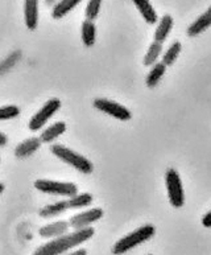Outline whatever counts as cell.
<instances>
[{
    "instance_id": "d4e9b609",
    "label": "cell",
    "mask_w": 211,
    "mask_h": 255,
    "mask_svg": "<svg viewBox=\"0 0 211 255\" xmlns=\"http://www.w3.org/2000/svg\"><path fill=\"white\" fill-rule=\"evenodd\" d=\"M202 225L205 228H211V210L202 218Z\"/></svg>"
},
{
    "instance_id": "2e32d148",
    "label": "cell",
    "mask_w": 211,
    "mask_h": 255,
    "mask_svg": "<svg viewBox=\"0 0 211 255\" xmlns=\"http://www.w3.org/2000/svg\"><path fill=\"white\" fill-rule=\"evenodd\" d=\"M65 131H66V125H65L64 122H56L54 125L49 126L44 132H42L40 139H41L44 143H50V141L57 139L60 135H62Z\"/></svg>"
},
{
    "instance_id": "484cf974",
    "label": "cell",
    "mask_w": 211,
    "mask_h": 255,
    "mask_svg": "<svg viewBox=\"0 0 211 255\" xmlns=\"http://www.w3.org/2000/svg\"><path fill=\"white\" fill-rule=\"evenodd\" d=\"M66 255H87L86 250H83V249H79V250H76V252L70 253V254H66Z\"/></svg>"
},
{
    "instance_id": "30bf717a",
    "label": "cell",
    "mask_w": 211,
    "mask_h": 255,
    "mask_svg": "<svg viewBox=\"0 0 211 255\" xmlns=\"http://www.w3.org/2000/svg\"><path fill=\"white\" fill-rule=\"evenodd\" d=\"M24 17L28 29L33 31L38 23V0H25L24 5Z\"/></svg>"
},
{
    "instance_id": "277c9868",
    "label": "cell",
    "mask_w": 211,
    "mask_h": 255,
    "mask_svg": "<svg viewBox=\"0 0 211 255\" xmlns=\"http://www.w3.org/2000/svg\"><path fill=\"white\" fill-rule=\"evenodd\" d=\"M165 181L170 204L174 208H182L185 204V194L184 188H182L181 177L177 173V171L173 169V168L168 169L165 175Z\"/></svg>"
},
{
    "instance_id": "7c38bea8",
    "label": "cell",
    "mask_w": 211,
    "mask_h": 255,
    "mask_svg": "<svg viewBox=\"0 0 211 255\" xmlns=\"http://www.w3.org/2000/svg\"><path fill=\"white\" fill-rule=\"evenodd\" d=\"M211 25V5L209 7V9L205 13L198 17V19L192 23V25H189L188 28V34L189 36H198L202 32H205Z\"/></svg>"
},
{
    "instance_id": "7a4b0ae2",
    "label": "cell",
    "mask_w": 211,
    "mask_h": 255,
    "mask_svg": "<svg viewBox=\"0 0 211 255\" xmlns=\"http://www.w3.org/2000/svg\"><path fill=\"white\" fill-rule=\"evenodd\" d=\"M155 226L153 225H144L133 233L128 234V236L123 237L120 241H117L116 244L113 245L112 253L115 255L124 254V253L129 252L136 246H139L145 241L151 240L152 237L155 236Z\"/></svg>"
},
{
    "instance_id": "ac0fdd59",
    "label": "cell",
    "mask_w": 211,
    "mask_h": 255,
    "mask_svg": "<svg viewBox=\"0 0 211 255\" xmlns=\"http://www.w3.org/2000/svg\"><path fill=\"white\" fill-rule=\"evenodd\" d=\"M68 209H70L68 201H58L56 202V204H52V205H48L45 206V208H42V209L40 210V216L44 218L56 217V216L64 213L65 210Z\"/></svg>"
},
{
    "instance_id": "5bb4252c",
    "label": "cell",
    "mask_w": 211,
    "mask_h": 255,
    "mask_svg": "<svg viewBox=\"0 0 211 255\" xmlns=\"http://www.w3.org/2000/svg\"><path fill=\"white\" fill-rule=\"evenodd\" d=\"M172 28H173V17L170 15L162 16V19L160 20V24H158L157 28H156L155 41L162 44V42L166 40V37H168V34L170 33V31H172Z\"/></svg>"
},
{
    "instance_id": "f1b7e54d",
    "label": "cell",
    "mask_w": 211,
    "mask_h": 255,
    "mask_svg": "<svg viewBox=\"0 0 211 255\" xmlns=\"http://www.w3.org/2000/svg\"><path fill=\"white\" fill-rule=\"evenodd\" d=\"M46 3L52 4V3H54V0H46Z\"/></svg>"
},
{
    "instance_id": "7402d4cb",
    "label": "cell",
    "mask_w": 211,
    "mask_h": 255,
    "mask_svg": "<svg viewBox=\"0 0 211 255\" xmlns=\"http://www.w3.org/2000/svg\"><path fill=\"white\" fill-rule=\"evenodd\" d=\"M182 46H181V42H173L172 45L169 46V49L166 50L165 54H164V57H162V62L166 65V66H169V65L173 64L176 60H177L178 54L181 52Z\"/></svg>"
},
{
    "instance_id": "8fae6325",
    "label": "cell",
    "mask_w": 211,
    "mask_h": 255,
    "mask_svg": "<svg viewBox=\"0 0 211 255\" xmlns=\"http://www.w3.org/2000/svg\"><path fill=\"white\" fill-rule=\"evenodd\" d=\"M42 140L40 137H30L28 140L23 141V143H20L15 149V155L16 157H19V159H24V157L30 156L32 153L36 152L38 148H40V145H41Z\"/></svg>"
},
{
    "instance_id": "ffe728a7",
    "label": "cell",
    "mask_w": 211,
    "mask_h": 255,
    "mask_svg": "<svg viewBox=\"0 0 211 255\" xmlns=\"http://www.w3.org/2000/svg\"><path fill=\"white\" fill-rule=\"evenodd\" d=\"M162 52V44L157 41H153L148 49L145 57H144V65L145 66H149V65H155L157 64V58L160 57V54Z\"/></svg>"
},
{
    "instance_id": "603a6c76",
    "label": "cell",
    "mask_w": 211,
    "mask_h": 255,
    "mask_svg": "<svg viewBox=\"0 0 211 255\" xmlns=\"http://www.w3.org/2000/svg\"><path fill=\"white\" fill-rule=\"evenodd\" d=\"M103 0H90L86 7V19L87 20H95L99 13L101 5H102Z\"/></svg>"
},
{
    "instance_id": "4fadbf2b",
    "label": "cell",
    "mask_w": 211,
    "mask_h": 255,
    "mask_svg": "<svg viewBox=\"0 0 211 255\" xmlns=\"http://www.w3.org/2000/svg\"><path fill=\"white\" fill-rule=\"evenodd\" d=\"M135 3L136 8L139 9L141 16L148 24H155L157 21V13H156L155 8L152 7L149 0H132Z\"/></svg>"
},
{
    "instance_id": "44dd1931",
    "label": "cell",
    "mask_w": 211,
    "mask_h": 255,
    "mask_svg": "<svg viewBox=\"0 0 211 255\" xmlns=\"http://www.w3.org/2000/svg\"><path fill=\"white\" fill-rule=\"evenodd\" d=\"M69 208L70 209H78V208H85L89 206L93 202V196L90 193L77 194L74 197H70L68 200Z\"/></svg>"
},
{
    "instance_id": "6da1fadb",
    "label": "cell",
    "mask_w": 211,
    "mask_h": 255,
    "mask_svg": "<svg viewBox=\"0 0 211 255\" xmlns=\"http://www.w3.org/2000/svg\"><path fill=\"white\" fill-rule=\"evenodd\" d=\"M94 236V229L86 228L76 230L73 233H68L65 236H61L58 238H54L48 244L42 245L38 248L33 255H62L73 248H77L78 245H82Z\"/></svg>"
},
{
    "instance_id": "83f0119b",
    "label": "cell",
    "mask_w": 211,
    "mask_h": 255,
    "mask_svg": "<svg viewBox=\"0 0 211 255\" xmlns=\"http://www.w3.org/2000/svg\"><path fill=\"white\" fill-rule=\"evenodd\" d=\"M3 189H4V185H3V184H1V185H0V193L3 192Z\"/></svg>"
},
{
    "instance_id": "4316f807",
    "label": "cell",
    "mask_w": 211,
    "mask_h": 255,
    "mask_svg": "<svg viewBox=\"0 0 211 255\" xmlns=\"http://www.w3.org/2000/svg\"><path fill=\"white\" fill-rule=\"evenodd\" d=\"M5 144H7V136H5V133H1L0 135V145L4 147Z\"/></svg>"
},
{
    "instance_id": "3957f363",
    "label": "cell",
    "mask_w": 211,
    "mask_h": 255,
    "mask_svg": "<svg viewBox=\"0 0 211 255\" xmlns=\"http://www.w3.org/2000/svg\"><path fill=\"white\" fill-rule=\"evenodd\" d=\"M50 151L54 153V156H57L60 160L69 164V165H72L73 168H76V169H78L82 173L89 175V173L93 172V164H91L90 160H87L85 156L74 152V151H72L68 147H65V145L54 144L50 147Z\"/></svg>"
},
{
    "instance_id": "9a60e30c",
    "label": "cell",
    "mask_w": 211,
    "mask_h": 255,
    "mask_svg": "<svg viewBox=\"0 0 211 255\" xmlns=\"http://www.w3.org/2000/svg\"><path fill=\"white\" fill-rule=\"evenodd\" d=\"M82 0H60L54 5L52 11L53 19H62L65 15H68L73 8H76Z\"/></svg>"
},
{
    "instance_id": "cb8c5ba5",
    "label": "cell",
    "mask_w": 211,
    "mask_h": 255,
    "mask_svg": "<svg viewBox=\"0 0 211 255\" xmlns=\"http://www.w3.org/2000/svg\"><path fill=\"white\" fill-rule=\"evenodd\" d=\"M20 114V109L17 106H5L0 110V119L8 121V119L16 118Z\"/></svg>"
},
{
    "instance_id": "52a82bcc",
    "label": "cell",
    "mask_w": 211,
    "mask_h": 255,
    "mask_svg": "<svg viewBox=\"0 0 211 255\" xmlns=\"http://www.w3.org/2000/svg\"><path fill=\"white\" fill-rule=\"evenodd\" d=\"M94 107L105 113V114H108L113 118L119 119V121H129L132 117L131 111L128 109H125L124 106H121V105L113 102V101H108V99H95Z\"/></svg>"
},
{
    "instance_id": "e0dca14e",
    "label": "cell",
    "mask_w": 211,
    "mask_h": 255,
    "mask_svg": "<svg viewBox=\"0 0 211 255\" xmlns=\"http://www.w3.org/2000/svg\"><path fill=\"white\" fill-rule=\"evenodd\" d=\"M166 65L164 62H157V64L153 65V68L151 69V72L147 76V80H145V84H147L148 88H155L156 85L160 82V80L164 76L165 73Z\"/></svg>"
},
{
    "instance_id": "9c48e42d",
    "label": "cell",
    "mask_w": 211,
    "mask_h": 255,
    "mask_svg": "<svg viewBox=\"0 0 211 255\" xmlns=\"http://www.w3.org/2000/svg\"><path fill=\"white\" fill-rule=\"evenodd\" d=\"M70 228V222L57 221L54 224H49L46 226H42L40 229V236L44 238H58L61 236L68 234V230Z\"/></svg>"
},
{
    "instance_id": "5b68a950",
    "label": "cell",
    "mask_w": 211,
    "mask_h": 255,
    "mask_svg": "<svg viewBox=\"0 0 211 255\" xmlns=\"http://www.w3.org/2000/svg\"><path fill=\"white\" fill-rule=\"evenodd\" d=\"M34 188L44 193L65 196V197H74L78 192L76 184L61 183V181H52V180H37L34 183Z\"/></svg>"
},
{
    "instance_id": "ba28073f",
    "label": "cell",
    "mask_w": 211,
    "mask_h": 255,
    "mask_svg": "<svg viewBox=\"0 0 211 255\" xmlns=\"http://www.w3.org/2000/svg\"><path fill=\"white\" fill-rule=\"evenodd\" d=\"M103 216V210L101 208H95V209L87 210L83 213L76 214L70 218V226L76 230H81V229L90 228L91 224H94L98 220H101Z\"/></svg>"
},
{
    "instance_id": "8992f818",
    "label": "cell",
    "mask_w": 211,
    "mask_h": 255,
    "mask_svg": "<svg viewBox=\"0 0 211 255\" xmlns=\"http://www.w3.org/2000/svg\"><path fill=\"white\" fill-rule=\"evenodd\" d=\"M60 107V99H49V101L44 105V107L37 111V114H34L33 117H32V119L29 121V129H32V131H38L40 128H42L44 125L52 118L53 115L56 114Z\"/></svg>"
},
{
    "instance_id": "d6986e66",
    "label": "cell",
    "mask_w": 211,
    "mask_h": 255,
    "mask_svg": "<svg viewBox=\"0 0 211 255\" xmlns=\"http://www.w3.org/2000/svg\"><path fill=\"white\" fill-rule=\"evenodd\" d=\"M97 29L91 20H85L82 23V41L86 46H93L95 42Z\"/></svg>"
}]
</instances>
